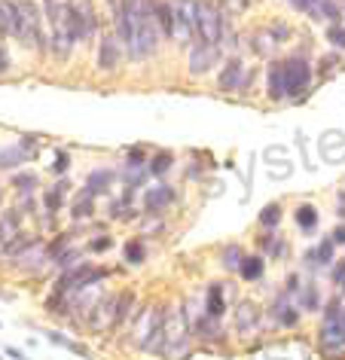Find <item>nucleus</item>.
<instances>
[{"label": "nucleus", "instance_id": "obj_13", "mask_svg": "<svg viewBox=\"0 0 345 360\" xmlns=\"http://www.w3.org/2000/svg\"><path fill=\"white\" fill-rule=\"evenodd\" d=\"M171 199H175V193H171L168 186H153V190L147 193V199H144V202H147V211H162Z\"/></svg>", "mask_w": 345, "mask_h": 360}, {"label": "nucleus", "instance_id": "obj_27", "mask_svg": "<svg viewBox=\"0 0 345 360\" xmlns=\"http://www.w3.org/2000/svg\"><path fill=\"white\" fill-rule=\"evenodd\" d=\"M223 4H226V10L230 13H242L244 6H248V0H223Z\"/></svg>", "mask_w": 345, "mask_h": 360}, {"label": "nucleus", "instance_id": "obj_1", "mask_svg": "<svg viewBox=\"0 0 345 360\" xmlns=\"http://www.w3.org/2000/svg\"><path fill=\"white\" fill-rule=\"evenodd\" d=\"M116 28H120V43H125L134 61L150 58L159 49V25L153 13V0H120L116 4Z\"/></svg>", "mask_w": 345, "mask_h": 360}, {"label": "nucleus", "instance_id": "obj_3", "mask_svg": "<svg viewBox=\"0 0 345 360\" xmlns=\"http://www.w3.org/2000/svg\"><path fill=\"white\" fill-rule=\"evenodd\" d=\"M196 34L208 46H220L223 15H220V6H214L211 0H196Z\"/></svg>", "mask_w": 345, "mask_h": 360}, {"label": "nucleus", "instance_id": "obj_5", "mask_svg": "<svg viewBox=\"0 0 345 360\" xmlns=\"http://www.w3.org/2000/svg\"><path fill=\"white\" fill-rule=\"evenodd\" d=\"M284 68V95L287 98H296L308 89V79H312V65L306 58H287L281 61Z\"/></svg>", "mask_w": 345, "mask_h": 360}, {"label": "nucleus", "instance_id": "obj_32", "mask_svg": "<svg viewBox=\"0 0 345 360\" xmlns=\"http://www.w3.org/2000/svg\"><path fill=\"white\" fill-rule=\"evenodd\" d=\"M10 357H15V360H28V357H25L19 348H10Z\"/></svg>", "mask_w": 345, "mask_h": 360}, {"label": "nucleus", "instance_id": "obj_25", "mask_svg": "<svg viewBox=\"0 0 345 360\" xmlns=\"http://www.w3.org/2000/svg\"><path fill=\"white\" fill-rule=\"evenodd\" d=\"M15 186L19 190H31V186H37V174H19L15 177Z\"/></svg>", "mask_w": 345, "mask_h": 360}, {"label": "nucleus", "instance_id": "obj_28", "mask_svg": "<svg viewBox=\"0 0 345 360\" xmlns=\"http://www.w3.org/2000/svg\"><path fill=\"white\" fill-rule=\"evenodd\" d=\"M70 165V162H68V153H58V156H56V165H52V168H56V171H65Z\"/></svg>", "mask_w": 345, "mask_h": 360}, {"label": "nucleus", "instance_id": "obj_30", "mask_svg": "<svg viewBox=\"0 0 345 360\" xmlns=\"http://www.w3.org/2000/svg\"><path fill=\"white\" fill-rule=\"evenodd\" d=\"M6 68H10V58H6V52L4 49H0V74H4V70Z\"/></svg>", "mask_w": 345, "mask_h": 360}, {"label": "nucleus", "instance_id": "obj_17", "mask_svg": "<svg viewBox=\"0 0 345 360\" xmlns=\"http://www.w3.org/2000/svg\"><path fill=\"white\" fill-rule=\"evenodd\" d=\"M107 184H111V171H95V174L89 177V195L107 190Z\"/></svg>", "mask_w": 345, "mask_h": 360}, {"label": "nucleus", "instance_id": "obj_2", "mask_svg": "<svg viewBox=\"0 0 345 360\" xmlns=\"http://www.w3.org/2000/svg\"><path fill=\"white\" fill-rule=\"evenodd\" d=\"M19 6V28H15V37H19L25 46H37L43 49L46 40H43V15H40V6L34 0H15Z\"/></svg>", "mask_w": 345, "mask_h": 360}, {"label": "nucleus", "instance_id": "obj_31", "mask_svg": "<svg viewBox=\"0 0 345 360\" xmlns=\"http://www.w3.org/2000/svg\"><path fill=\"white\" fill-rule=\"evenodd\" d=\"M92 248H95V250H104V248H111V238H98Z\"/></svg>", "mask_w": 345, "mask_h": 360}, {"label": "nucleus", "instance_id": "obj_8", "mask_svg": "<svg viewBox=\"0 0 345 360\" xmlns=\"http://www.w3.org/2000/svg\"><path fill=\"white\" fill-rule=\"evenodd\" d=\"M244 86V65L239 58H230L226 61V68L220 70V77H217V89L220 92H235V89Z\"/></svg>", "mask_w": 345, "mask_h": 360}, {"label": "nucleus", "instance_id": "obj_15", "mask_svg": "<svg viewBox=\"0 0 345 360\" xmlns=\"http://www.w3.org/2000/svg\"><path fill=\"white\" fill-rule=\"evenodd\" d=\"M296 223H299V229L312 232V229L318 226V211L312 208V205H303V208L296 211Z\"/></svg>", "mask_w": 345, "mask_h": 360}, {"label": "nucleus", "instance_id": "obj_10", "mask_svg": "<svg viewBox=\"0 0 345 360\" xmlns=\"http://www.w3.org/2000/svg\"><path fill=\"white\" fill-rule=\"evenodd\" d=\"M120 40L116 37H104L101 40V49H98V68L101 70H116V65H120Z\"/></svg>", "mask_w": 345, "mask_h": 360}, {"label": "nucleus", "instance_id": "obj_11", "mask_svg": "<svg viewBox=\"0 0 345 360\" xmlns=\"http://www.w3.org/2000/svg\"><path fill=\"white\" fill-rule=\"evenodd\" d=\"M15 28H19V6H15V0H0V34L10 37Z\"/></svg>", "mask_w": 345, "mask_h": 360}, {"label": "nucleus", "instance_id": "obj_24", "mask_svg": "<svg viewBox=\"0 0 345 360\" xmlns=\"http://www.w3.org/2000/svg\"><path fill=\"white\" fill-rule=\"evenodd\" d=\"M49 339L56 342V345H65V348H70V351H77V354H86V351L80 348L77 342H70V339H65V336H58V333H49Z\"/></svg>", "mask_w": 345, "mask_h": 360}, {"label": "nucleus", "instance_id": "obj_14", "mask_svg": "<svg viewBox=\"0 0 345 360\" xmlns=\"http://www.w3.org/2000/svg\"><path fill=\"white\" fill-rule=\"evenodd\" d=\"M239 269H242V278H244V281H253V278L263 275V259H260V257H244Z\"/></svg>", "mask_w": 345, "mask_h": 360}, {"label": "nucleus", "instance_id": "obj_18", "mask_svg": "<svg viewBox=\"0 0 345 360\" xmlns=\"http://www.w3.org/2000/svg\"><path fill=\"white\" fill-rule=\"evenodd\" d=\"M278 220H281V208H278V205H266L263 214H260V223H263V226H275Z\"/></svg>", "mask_w": 345, "mask_h": 360}, {"label": "nucleus", "instance_id": "obj_29", "mask_svg": "<svg viewBox=\"0 0 345 360\" xmlns=\"http://www.w3.org/2000/svg\"><path fill=\"white\" fill-rule=\"evenodd\" d=\"M333 245H345V226H339L333 232Z\"/></svg>", "mask_w": 345, "mask_h": 360}, {"label": "nucleus", "instance_id": "obj_6", "mask_svg": "<svg viewBox=\"0 0 345 360\" xmlns=\"http://www.w3.org/2000/svg\"><path fill=\"white\" fill-rule=\"evenodd\" d=\"M196 34V0H175V40L189 43Z\"/></svg>", "mask_w": 345, "mask_h": 360}, {"label": "nucleus", "instance_id": "obj_9", "mask_svg": "<svg viewBox=\"0 0 345 360\" xmlns=\"http://www.w3.org/2000/svg\"><path fill=\"white\" fill-rule=\"evenodd\" d=\"M153 13H156V25H159L162 37H175V4L153 0Z\"/></svg>", "mask_w": 345, "mask_h": 360}, {"label": "nucleus", "instance_id": "obj_20", "mask_svg": "<svg viewBox=\"0 0 345 360\" xmlns=\"http://www.w3.org/2000/svg\"><path fill=\"white\" fill-rule=\"evenodd\" d=\"M168 168H171V153H159V156L153 159V165H150L153 174H165Z\"/></svg>", "mask_w": 345, "mask_h": 360}, {"label": "nucleus", "instance_id": "obj_23", "mask_svg": "<svg viewBox=\"0 0 345 360\" xmlns=\"http://www.w3.org/2000/svg\"><path fill=\"white\" fill-rule=\"evenodd\" d=\"M89 214H92V195L86 193V199H80L74 205V217H89Z\"/></svg>", "mask_w": 345, "mask_h": 360}, {"label": "nucleus", "instance_id": "obj_22", "mask_svg": "<svg viewBox=\"0 0 345 360\" xmlns=\"http://www.w3.org/2000/svg\"><path fill=\"white\" fill-rule=\"evenodd\" d=\"M125 259H129V263H144V248H141V241H132V245L125 248Z\"/></svg>", "mask_w": 345, "mask_h": 360}, {"label": "nucleus", "instance_id": "obj_16", "mask_svg": "<svg viewBox=\"0 0 345 360\" xmlns=\"http://www.w3.org/2000/svg\"><path fill=\"white\" fill-rule=\"evenodd\" d=\"M208 314H211V318H220L223 314V290H220V284H214L211 290H208Z\"/></svg>", "mask_w": 345, "mask_h": 360}, {"label": "nucleus", "instance_id": "obj_4", "mask_svg": "<svg viewBox=\"0 0 345 360\" xmlns=\"http://www.w3.org/2000/svg\"><path fill=\"white\" fill-rule=\"evenodd\" d=\"M68 28L74 43L89 40L95 34V6L92 0H68Z\"/></svg>", "mask_w": 345, "mask_h": 360}, {"label": "nucleus", "instance_id": "obj_7", "mask_svg": "<svg viewBox=\"0 0 345 360\" xmlns=\"http://www.w3.org/2000/svg\"><path fill=\"white\" fill-rule=\"evenodd\" d=\"M217 61V46H208V43L199 40L193 49H189V74H208L211 65Z\"/></svg>", "mask_w": 345, "mask_h": 360}, {"label": "nucleus", "instance_id": "obj_26", "mask_svg": "<svg viewBox=\"0 0 345 360\" xmlns=\"http://www.w3.org/2000/svg\"><path fill=\"white\" fill-rule=\"evenodd\" d=\"M242 250H235V248H230V250H226V266H230V269H235V266H242Z\"/></svg>", "mask_w": 345, "mask_h": 360}, {"label": "nucleus", "instance_id": "obj_12", "mask_svg": "<svg viewBox=\"0 0 345 360\" xmlns=\"http://www.w3.org/2000/svg\"><path fill=\"white\" fill-rule=\"evenodd\" d=\"M269 98L272 101H281L284 95V68H281V61H272L269 65Z\"/></svg>", "mask_w": 345, "mask_h": 360}, {"label": "nucleus", "instance_id": "obj_21", "mask_svg": "<svg viewBox=\"0 0 345 360\" xmlns=\"http://www.w3.org/2000/svg\"><path fill=\"white\" fill-rule=\"evenodd\" d=\"M327 40L333 43V46H339V49H345V28L342 25H333L330 31H327Z\"/></svg>", "mask_w": 345, "mask_h": 360}, {"label": "nucleus", "instance_id": "obj_19", "mask_svg": "<svg viewBox=\"0 0 345 360\" xmlns=\"http://www.w3.org/2000/svg\"><path fill=\"white\" fill-rule=\"evenodd\" d=\"M308 259H318V263H330V259H333V238L324 241V245L318 248L315 254H308Z\"/></svg>", "mask_w": 345, "mask_h": 360}]
</instances>
